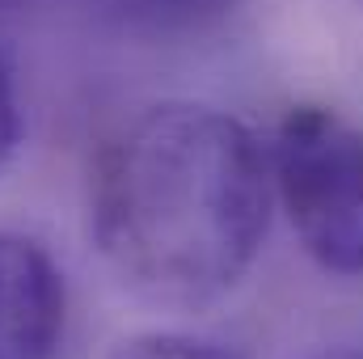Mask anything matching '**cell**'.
Masks as SVG:
<instances>
[{"mask_svg": "<svg viewBox=\"0 0 363 359\" xmlns=\"http://www.w3.org/2000/svg\"><path fill=\"white\" fill-rule=\"evenodd\" d=\"M355 4H359V9H363V0H355Z\"/></svg>", "mask_w": 363, "mask_h": 359, "instance_id": "obj_7", "label": "cell"}, {"mask_svg": "<svg viewBox=\"0 0 363 359\" xmlns=\"http://www.w3.org/2000/svg\"><path fill=\"white\" fill-rule=\"evenodd\" d=\"M118 30L135 38H199L220 30L245 0H93Z\"/></svg>", "mask_w": 363, "mask_h": 359, "instance_id": "obj_4", "label": "cell"}, {"mask_svg": "<svg viewBox=\"0 0 363 359\" xmlns=\"http://www.w3.org/2000/svg\"><path fill=\"white\" fill-rule=\"evenodd\" d=\"M17 140H21V97H17L13 64H9L4 51H0V170L9 165Z\"/></svg>", "mask_w": 363, "mask_h": 359, "instance_id": "obj_6", "label": "cell"}, {"mask_svg": "<svg viewBox=\"0 0 363 359\" xmlns=\"http://www.w3.org/2000/svg\"><path fill=\"white\" fill-rule=\"evenodd\" d=\"M274 199L304 254L330 275H363V127L334 106L283 110L267 144Z\"/></svg>", "mask_w": 363, "mask_h": 359, "instance_id": "obj_2", "label": "cell"}, {"mask_svg": "<svg viewBox=\"0 0 363 359\" xmlns=\"http://www.w3.org/2000/svg\"><path fill=\"white\" fill-rule=\"evenodd\" d=\"M101 359H241L233 347L216 343V338H199V334H174V330H161V334H140V338H127L118 343L114 351H106Z\"/></svg>", "mask_w": 363, "mask_h": 359, "instance_id": "obj_5", "label": "cell"}, {"mask_svg": "<svg viewBox=\"0 0 363 359\" xmlns=\"http://www.w3.org/2000/svg\"><path fill=\"white\" fill-rule=\"evenodd\" d=\"M274 182L267 144L228 110L157 101L123 123L89 178L97 254L165 309L224 300L262 254Z\"/></svg>", "mask_w": 363, "mask_h": 359, "instance_id": "obj_1", "label": "cell"}, {"mask_svg": "<svg viewBox=\"0 0 363 359\" xmlns=\"http://www.w3.org/2000/svg\"><path fill=\"white\" fill-rule=\"evenodd\" d=\"M68 283L47 245L0 228V359H60Z\"/></svg>", "mask_w": 363, "mask_h": 359, "instance_id": "obj_3", "label": "cell"}]
</instances>
